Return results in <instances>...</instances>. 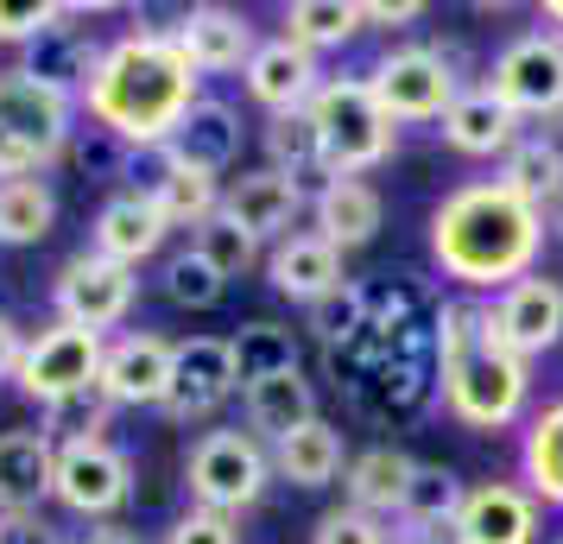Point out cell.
Instances as JSON below:
<instances>
[{
	"label": "cell",
	"mask_w": 563,
	"mask_h": 544,
	"mask_svg": "<svg viewBox=\"0 0 563 544\" xmlns=\"http://www.w3.org/2000/svg\"><path fill=\"white\" fill-rule=\"evenodd\" d=\"M197 82L203 77L190 70V57L178 52L172 32H128V38L108 45L82 108H89V121L102 133H114L128 153H153V146H165V140L184 127V114L203 102Z\"/></svg>",
	"instance_id": "cell-1"
},
{
	"label": "cell",
	"mask_w": 563,
	"mask_h": 544,
	"mask_svg": "<svg viewBox=\"0 0 563 544\" xmlns=\"http://www.w3.org/2000/svg\"><path fill=\"white\" fill-rule=\"evenodd\" d=\"M544 247V209L512 197L500 178L462 184L431 209V259L468 291H507Z\"/></svg>",
	"instance_id": "cell-2"
},
{
	"label": "cell",
	"mask_w": 563,
	"mask_h": 544,
	"mask_svg": "<svg viewBox=\"0 0 563 544\" xmlns=\"http://www.w3.org/2000/svg\"><path fill=\"white\" fill-rule=\"evenodd\" d=\"M437 362H443V406L468 431H507L532 399V374L494 336L487 304H443L437 311Z\"/></svg>",
	"instance_id": "cell-3"
},
{
	"label": "cell",
	"mask_w": 563,
	"mask_h": 544,
	"mask_svg": "<svg viewBox=\"0 0 563 544\" xmlns=\"http://www.w3.org/2000/svg\"><path fill=\"white\" fill-rule=\"evenodd\" d=\"M310 121L323 133V171L330 178H361L393 158L399 146V121L374 102L367 77H330L310 96Z\"/></svg>",
	"instance_id": "cell-4"
},
{
	"label": "cell",
	"mask_w": 563,
	"mask_h": 544,
	"mask_svg": "<svg viewBox=\"0 0 563 544\" xmlns=\"http://www.w3.org/2000/svg\"><path fill=\"white\" fill-rule=\"evenodd\" d=\"M70 114H77V102L38 89L20 70H0V184L38 178L52 158L70 153V140H77Z\"/></svg>",
	"instance_id": "cell-5"
},
{
	"label": "cell",
	"mask_w": 563,
	"mask_h": 544,
	"mask_svg": "<svg viewBox=\"0 0 563 544\" xmlns=\"http://www.w3.org/2000/svg\"><path fill=\"white\" fill-rule=\"evenodd\" d=\"M184 481H190V500L209 507V513H247L266 481H273V456L260 449L254 431H203L184 456Z\"/></svg>",
	"instance_id": "cell-6"
},
{
	"label": "cell",
	"mask_w": 563,
	"mask_h": 544,
	"mask_svg": "<svg viewBox=\"0 0 563 544\" xmlns=\"http://www.w3.org/2000/svg\"><path fill=\"white\" fill-rule=\"evenodd\" d=\"M102 355L108 342L96 330H77V323H52V330H38L26 342V362L13 374V387L38 399V406H57V399H70V392H89L102 380Z\"/></svg>",
	"instance_id": "cell-7"
},
{
	"label": "cell",
	"mask_w": 563,
	"mask_h": 544,
	"mask_svg": "<svg viewBox=\"0 0 563 544\" xmlns=\"http://www.w3.org/2000/svg\"><path fill=\"white\" fill-rule=\"evenodd\" d=\"M367 89H374V102H380L393 121H443V114H450V102L462 96L456 64H450L443 52H431V45L386 52L380 64H374Z\"/></svg>",
	"instance_id": "cell-8"
},
{
	"label": "cell",
	"mask_w": 563,
	"mask_h": 544,
	"mask_svg": "<svg viewBox=\"0 0 563 544\" xmlns=\"http://www.w3.org/2000/svg\"><path fill=\"white\" fill-rule=\"evenodd\" d=\"M133 493V463L128 449H114L108 437H82V443H57V481L52 500H64L82 519H108L121 513Z\"/></svg>",
	"instance_id": "cell-9"
},
{
	"label": "cell",
	"mask_w": 563,
	"mask_h": 544,
	"mask_svg": "<svg viewBox=\"0 0 563 544\" xmlns=\"http://www.w3.org/2000/svg\"><path fill=\"white\" fill-rule=\"evenodd\" d=\"M57 323H77V330H114L121 317L133 311V298H140V279H133V266H114L102 254H70L57 266Z\"/></svg>",
	"instance_id": "cell-10"
},
{
	"label": "cell",
	"mask_w": 563,
	"mask_h": 544,
	"mask_svg": "<svg viewBox=\"0 0 563 544\" xmlns=\"http://www.w3.org/2000/svg\"><path fill=\"white\" fill-rule=\"evenodd\" d=\"M487 89L512 114H563V38L558 32H526L494 57Z\"/></svg>",
	"instance_id": "cell-11"
},
{
	"label": "cell",
	"mask_w": 563,
	"mask_h": 544,
	"mask_svg": "<svg viewBox=\"0 0 563 544\" xmlns=\"http://www.w3.org/2000/svg\"><path fill=\"white\" fill-rule=\"evenodd\" d=\"M487 323H494V336L507 342L519 362H532V355H544V348L563 342V286L526 273L519 286H507L487 304Z\"/></svg>",
	"instance_id": "cell-12"
},
{
	"label": "cell",
	"mask_w": 563,
	"mask_h": 544,
	"mask_svg": "<svg viewBox=\"0 0 563 544\" xmlns=\"http://www.w3.org/2000/svg\"><path fill=\"white\" fill-rule=\"evenodd\" d=\"M172 362H178V342H165L158 330H128V336L108 342L102 380H96V387H102L114 406H165V392H172Z\"/></svg>",
	"instance_id": "cell-13"
},
{
	"label": "cell",
	"mask_w": 563,
	"mask_h": 544,
	"mask_svg": "<svg viewBox=\"0 0 563 544\" xmlns=\"http://www.w3.org/2000/svg\"><path fill=\"white\" fill-rule=\"evenodd\" d=\"M172 38H178V52L190 57V70H197V77L247 70V57L260 52L254 20H247L241 7H216V0L190 7V13H184L178 26H172Z\"/></svg>",
	"instance_id": "cell-14"
},
{
	"label": "cell",
	"mask_w": 563,
	"mask_h": 544,
	"mask_svg": "<svg viewBox=\"0 0 563 544\" xmlns=\"http://www.w3.org/2000/svg\"><path fill=\"white\" fill-rule=\"evenodd\" d=\"M77 13H70V20H77ZM102 57H108V45L89 26H52L38 45H26L20 77H32L38 89H52V96H64V102H82L89 82H96V70H102Z\"/></svg>",
	"instance_id": "cell-15"
},
{
	"label": "cell",
	"mask_w": 563,
	"mask_h": 544,
	"mask_svg": "<svg viewBox=\"0 0 563 544\" xmlns=\"http://www.w3.org/2000/svg\"><path fill=\"white\" fill-rule=\"evenodd\" d=\"M234 392V355L222 336H190L178 342V362H172V392H165V412L190 424V418H209L222 399Z\"/></svg>",
	"instance_id": "cell-16"
},
{
	"label": "cell",
	"mask_w": 563,
	"mask_h": 544,
	"mask_svg": "<svg viewBox=\"0 0 563 544\" xmlns=\"http://www.w3.org/2000/svg\"><path fill=\"white\" fill-rule=\"evenodd\" d=\"M298 209H305V184L285 178V171H241V178L222 190V215H229L241 234H254V241H285L291 222H298Z\"/></svg>",
	"instance_id": "cell-17"
},
{
	"label": "cell",
	"mask_w": 563,
	"mask_h": 544,
	"mask_svg": "<svg viewBox=\"0 0 563 544\" xmlns=\"http://www.w3.org/2000/svg\"><path fill=\"white\" fill-rule=\"evenodd\" d=\"M247 96L260 108H273V114H291V108H310V96L323 89V70H317V57L305 45H291V38H260V52L247 57Z\"/></svg>",
	"instance_id": "cell-18"
},
{
	"label": "cell",
	"mask_w": 563,
	"mask_h": 544,
	"mask_svg": "<svg viewBox=\"0 0 563 544\" xmlns=\"http://www.w3.org/2000/svg\"><path fill=\"white\" fill-rule=\"evenodd\" d=\"M165 234L172 222L153 209L146 190H121V197H108L102 215H96V229H89V254L114 259V266H140V259H153L165 247Z\"/></svg>",
	"instance_id": "cell-19"
},
{
	"label": "cell",
	"mask_w": 563,
	"mask_h": 544,
	"mask_svg": "<svg viewBox=\"0 0 563 544\" xmlns=\"http://www.w3.org/2000/svg\"><path fill=\"white\" fill-rule=\"evenodd\" d=\"M456 544H532L538 539V500L512 481H487V488H468L462 500Z\"/></svg>",
	"instance_id": "cell-20"
},
{
	"label": "cell",
	"mask_w": 563,
	"mask_h": 544,
	"mask_svg": "<svg viewBox=\"0 0 563 544\" xmlns=\"http://www.w3.org/2000/svg\"><path fill=\"white\" fill-rule=\"evenodd\" d=\"M57 481V443L45 431H0V519L38 513Z\"/></svg>",
	"instance_id": "cell-21"
},
{
	"label": "cell",
	"mask_w": 563,
	"mask_h": 544,
	"mask_svg": "<svg viewBox=\"0 0 563 544\" xmlns=\"http://www.w3.org/2000/svg\"><path fill=\"white\" fill-rule=\"evenodd\" d=\"M165 153L178 158L184 171H203V178H222L234 158H241V114H234L229 102H216V96H203V102L184 114V127L165 140Z\"/></svg>",
	"instance_id": "cell-22"
},
{
	"label": "cell",
	"mask_w": 563,
	"mask_h": 544,
	"mask_svg": "<svg viewBox=\"0 0 563 544\" xmlns=\"http://www.w3.org/2000/svg\"><path fill=\"white\" fill-rule=\"evenodd\" d=\"M266 279L279 298H298V304H317V298H330L342 291V254H335L323 234H285L273 259H266Z\"/></svg>",
	"instance_id": "cell-23"
},
{
	"label": "cell",
	"mask_w": 563,
	"mask_h": 544,
	"mask_svg": "<svg viewBox=\"0 0 563 544\" xmlns=\"http://www.w3.org/2000/svg\"><path fill=\"white\" fill-rule=\"evenodd\" d=\"M443 140L456 146V153L468 158H507L512 146H519V114H512L494 89H462L456 102H450V114H443Z\"/></svg>",
	"instance_id": "cell-24"
},
{
	"label": "cell",
	"mask_w": 563,
	"mask_h": 544,
	"mask_svg": "<svg viewBox=\"0 0 563 544\" xmlns=\"http://www.w3.org/2000/svg\"><path fill=\"white\" fill-rule=\"evenodd\" d=\"M380 222H386V203L367 178H330L323 184V197H317V234L330 241L335 254L367 247V241L380 234Z\"/></svg>",
	"instance_id": "cell-25"
},
{
	"label": "cell",
	"mask_w": 563,
	"mask_h": 544,
	"mask_svg": "<svg viewBox=\"0 0 563 544\" xmlns=\"http://www.w3.org/2000/svg\"><path fill=\"white\" fill-rule=\"evenodd\" d=\"M146 165H153L146 197H153V209L172 222V229H203L209 215L222 209V190H216V178H203V171H184L178 158L165 153V146H153V153H146Z\"/></svg>",
	"instance_id": "cell-26"
},
{
	"label": "cell",
	"mask_w": 563,
	"mask_h": 544,
	"mask_svg": "<svg viewBox=\"0 0 563 544\" xmlns=\"http://www.w3.org/2000/svg\"><path fill=\"white\" fill-rule=\"evenodd\" d=\"M462 500H468V488H462L456 468L411 463V481H406V493H399V525H406V532H456Z\"/></svg>",
	"instance_id": "cell-27"
},
{
	"label": "cell",
	"mask_w": 563,
	"mask_h": 544,
	"mask_svg": "<svg viewBox=\"0 0 563 544\" xmlns=\"http://www.w3.org/2000/svg\"><path fill=\"white\" fill-rule=\"evenodd\" d=\"M273 475L291 481V488H330L335 475H342V431L323 424V418L298 424L291 437L273 443Z\"/></svg>",
	"instance_id": "cell-28"
},
{
	"label": "cell",
	"mask_w": 563,
	"mask_h": 544,
	"mask_svg": "<svg viewBox=\"0 0 563 544\" xmlns=\"http://www.w3.org/2000/svg\"><path fill=\"white\" fill-rule=\"evenodd\" d=\"M500 184L512 197H526L532 209H558L563 203V146L544 133H519V146L500 158Z\"/></svg>",
	"instance_id": "cell-29"
},
{
	"label": "cell",
	"mask_w": 563,
	"mask_h": 544,
	"mask_svg": "<svg viewBox=\"0 0 563 544\" xmlns=\"http://www.w3.org/2000/svg\"><path fill=\"white\" fill-rule=\"evenodd\" d=\"M411 481V456H399L393 443H374V449H361L355 463H349V475H342V488H349V507H361V513H399V493H406Z\"/></svg>",
	"instance_id": "cell-30"
},
{
	"label": "cell",
	"mask_w": 563,
	"mask_h": 544,
	"mask_svg": "<svg viewBox=\"0 0 563 544\" xmlns=\"http://www.w3.org/2000/svg\"><path fill=\"white\" fill-rule=\"evenodd\" d=\"M247 424H254L260 437H291L298 424H310L317 418V392H310L305 374H273V380H260V387H247Z\"/></svg>",
	"instance_id": "cell-31"
},
{
	"label": "cell",
	"mask_w": 563,
	"mask_h": 544,
	"mask_svg": "<svg viewBox=\"0 0 563 544\" xmlns=\"http://www.w3.org/2000/svg\"><path fill=\"white\" fill-rule=\"evenodd\" d=\"M519 468H526V493L544 507H563V399L526 424L519 443Z\"/></svg>",
	"instance_id": "cell-32"
},
{
	"label": "cell",
	"mask_w": 563,
	"mask_h": 544,
	"mask_svg": "<svg viewBox=\"0 0 563 544\" xmlns=\"http://www.w3.org/2000/svg\"><path fill=\"white\" fill-rule=\"evenodd\" d=\"M234 355V387H260L273 374H298V336L285 323H247L229 336Z\"/></svg>",
	"instance_id": "cell-33"
},
{
	"label": "cell",
	"mask_w": 563,
	"mask_h": 544,
	"mask_svg": "<svg viewBox=\"0 0 563 544\" xmlns=\"http://www.w3.org/2000/svg\"><path fill=\"white\" fill-rule=\"evenodd\" d=\"M57 222V197L45 178H7L0 184V247H32Z\"/></svg>",
	"instance_id": "cell-34"
},
{
	"label": "cell",
	"mask_w": 563,
	"mask_h": 544,
	"mask_svg": "<svg viewBox=\"0 0 563 544\" xmlns=\"http://www.w3.org/2000/svg\"><path fill=\"white\" fill-rule=\"evenodd\" d=\"M361 32V0H291L285 7V38L305 45L310 57L330 52V45H349Z\"/></svg>",
	"instance_id": "cell-35"
},
{
	"label": "cell",
	"mask_w": 563,
	"mask_h": 544,
	"mask_svg": "<svg viewBox=\"0 0 563 544\" xmlns=\"http://www.w3.org/2000/svg\"><path fill=\"white\" fill-rule=\"evenodd\" d=\"M266 153H273V171H285V178L323 171V133L310 121V108H291V114L266 121Z\"/></svg>",
	"instance_id": "cell-36"
},
{
	"label": "cell",
	"mask_w": 563,
	"mask_h": 544,
	"mask_svg": "<svg viewBox=\"0 0 563 544\" xmlns=\"http://www.w3.org/2000/svg\"><path fill=\"white\" fill-rule=\"evenodd\" d=\"M108 412H114V399L102 387H89V392H70V399L45 406V424L38 431L52 443H82V437H102L108 431Z\"/></svg>",
	"instance_id": "cell-37"
},
{
	"label": "cell",
	"mask_w": 563,
	"mask_h": 544,
	"mask_svg": "<svg viewBox=\"0 0 563 544\" xmlns=\"http://www.w3.org/2000/svg\"><path fill=\"white\" fill-rule=\"evenodd\" d=\"M190 247H197V254H203L209 266H216V273H222V279H241V273H247V266L260 259V241H254V234L234 229L222 209L209 215L203 229H190Z\"/></svg>",
	"instance_id": "cell-38"
},
{
	"label": "cell",
	"mask_w": 563,
	"mask_h": 544,
	"mask_svg": "<svg viewBox=\"0 0 563 544\" xmlns=\"http://www.w3.org/2000/svg\"><path fill=\"white\" fill-rule=\"evenodd\" d=\"M222 291H229V279H222V273L197 254V247L172 254V266H165V298H172L178 311H209Z\"/></svg>",
	"instance_id": "cell-39"
},
{
	"label": "cell",
	"mask_w": 563,
	"mask_h": 544,
	"mask_svg": "<svg viewBox=\"0 0 563 544\" xmlns=\"http://www.w3.org/2000/svg\"><path fill=\"white\" fill-rule=\"evenodd\" d=\"M310 330L330 342V348H349V342L367 330V291L342 286V291H330V298H317V304H310Z\"/></svg>",
	"instance_id": "cell-40"
},
{
	"label": "cell",
	"mask_w": 563,
	"mask_h": 544,
	"mask_svg": "<svg viewBox=\"0 0 563 544\" xmlns=\"http://www.w3.org/2000/svg\"><path fill=\"white\" fill-rule=\"evenodd\" d=\"M77 7H57V0H20V7H7L0 0V45H38L52 26H64Z\"/></svg>",
	"instance_id": "cell-41"
},
{
	"label": "cell",
	"mask_w": 563,
	"mask_h": 544,
	"mask_svg": "<svg viewBox=\"0 0 563 544\" xmlns=\"http://www.w3.org/2000/svg\"><path fill=\"white\" fill-rule=\"evenodd\" d=\"M310 544H393V532H386V519L361 513V507H330L310 525Z\"/></svg>",
	"instance_id": "cell-42"
},
{
	"label": "cell",
	"mask_w": 563,
	"mask_h": 544,
	"mask_svg": "<svg viewBox=\"0 0 563 544\" xmlns=\"http://www.w3.org/2000/svg\"><path fill=\"white\" fill-rule=\"evenodd\" d=\"M70 158H77L82 178H114V171H128V146L102 127H89V140H70Z\"/></svg>",
	"instance_id": "cell-43"
},
{
	"label": "cell",
	"mask_w": 563,
	"mask_h": 544,
	"mask_svg": "<svg viewBox=\"0 0 563 544\" xmlns=\"http://www.w3.org/2000/svg\"><path fill=\"white\" fill-rule=\"evenodd\" d=\"M165 544H241V532H234L229 513H209V507H190V513L172 525V539Z\"/></svg>",
	"instance_id": "cell-44"
},
{
	"label": "cell",
	"mask_w": 563,
	"mask_h": 544,
	"mask_svg": "<svg viewBox=\"0 0 563 544\" xmlns=\"http://www.w3.org/2000/svg\"><path fill=\"white\" fill-rule=\"evenodd\" d=\"M411 20H424V7H418V0H399V7H386V0H361V26L399 32V26H411Z\"/></svg>",
	"instance_id": "cell-45"
},
{
	"label": "cell",
	"mask_w": 563,
	"mask_h": 544,
	"mask_svg": "<svg viewBox=\"0 0 563 544\" xmlns=\"http://www.w3.org/2000/svg\"><path fill=\"white\" fill-rule=\"evenodd\" d=\"M0 544H57V532L38 513H13L0 519Z\"/></svg>",
	"instance_id": "cell-46"
},
{
	"label": "cell",
	"mask_w": 563,
	"mask_h": 544,
	"mask_svg": "<svg viewBox=\"0 0 563 544\" xmlns=\"http://www.w3.org/2000/svg\"><path fill=\"white\" fill-rule=\"evenodd\" d=\"M26 330L13 323V317H0V380H13L20 374V362H26Z\"/></svg>",
	"instance_id": "cell-47"
},
{
	"label": "cell",
	"mask_w": 563,
	"mask_h": 544,
	"mask_svg": "<svg viewBox=\"0 0 563 544\" xmlns=\"http://www.w3.org/2000/svg\"><path fill=\"white\" fill-rule=\"evenodd\" d=\"M77 544H133V539L121 532V525H108V519H102V525H89V532H82Z\"/></svg>",
	"instance_id": "cell-48"
},
{
	"label": "cell",
	"mask_w": 563,
	"mask_h": 544,
	"mask_svg": "<svg viewBox=\"0 0 563 544\" xmlns=\"http://www.w3.org/2000/svg\"><path fill=\"white\" fill-rule=\"evenodd\" d=\"M544 20H558V26H563V0H551V7H544Z\"/></svg>",
	"instance_id": "cell-49"
},
{
	"label": "cell",
	"mask_w": 563,
	"mask_h": 544,
	"mask_svg": "<svg viewBox=\"0 0 563 544\" xmlns=\"http://www.w3.org/2000/svg\"><path fill=\"white\" fill-rule=\"evenodd\" d=\"M551 229H558V234H563V203H558V209H551Z\"/></svg>",
	"instance_id": "cell-50"
},
{
	"label": "cell",
	"mask_w": 563,
	"mask_h": 544,
	"mask_svg": "<svg viewBox=\"0 0 563 544\" xmlns=\"http://www.w3.org/2000/svg\"><path fill=\"white\" fill-rule=\"evenodd\" d=\"M558 121H563V114H558Z\"/></svg>",
	"instance_id": "cell-51"
},
{
	"label": "cell",
	"mask_w": 563,
	"mask_h": 544,
	"mask_svg": "<svg viewBox=\"0 0 563 544\" xmlns=\"http://www.w3.org/2000/svg\"><path fill=\"white\" fill-rule=\"evenodd\" d=\"M558 544H563V539H558Z\"/></svg>",
	"instance_id": "cell-52"
}]
</instances>
